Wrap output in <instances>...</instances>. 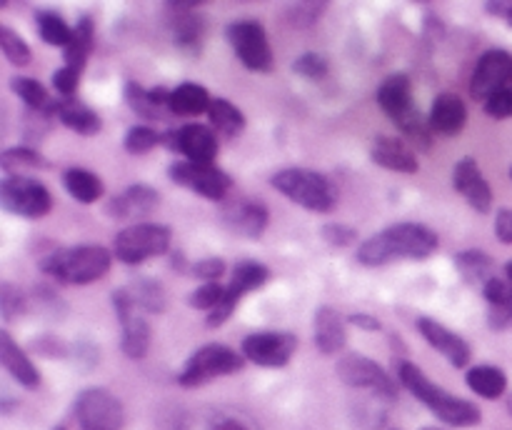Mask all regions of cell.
<instances>
[{"label":"cell","instance_id":"d590c367","mask_svg":"<svg viewBox=\"0 0 512 430\" xmlns=\"http://www.w3.org/2000/svg\"><path fill=\"white\" fill-rule=\"evenodd\" d=\"M38 23V35L43 38V43H48L50 48H68L70 38H73V28L65 23L63 15L53 13V10H43L35 18Z\"/></svg>","mask_w":512,"mask_h":430},{"label":"cell","instance_id":"7bdbcfd3","mask_svg":"<svg viewBox=\"0 0 512 430\" xmlns=\"http://www.w3.org/2000/svg\"><path fill=\"white\" fill-rule=\"evenodd\" d=\"M293 70L298 75H303V78L318 80V78H323L325 73H328V58H325V55H320V53H305V55H300L298 60H295Z\"/></svg>","mask_w":512,"mask_h":430},{"label":"cell","instance_id":"5b68a950","mask_svg":"<svg viewBox=\"0 0 512 430\" xmlns=\"http://www.w3.org/2000/svg\"><path fill=\"white\" fill-rule=\"evenodd\" d=\"M173 230L160 223H135L120 230L113 240V255L125 265H140L170 250Z\"/></svg>","mask_w":512,"mask_h":430},{"label":"cell","instance_id":"2e32d148","mask_svg":"<svg viewBox=\"0 0 512 430\" xmlns=\"http://www.w3.org/2000/svg\"><path fill=\"white\" fill-rule=\"evenodd\" d=\"M508 80H512V55L508 50L493 48L480 55L475 63L473 78H470V93L475 100L488 103L498 90L508 88Z\"/></svg>","mask_w":512,"mask_h":430},{"label":"cell","instance_id":"816d5d0a","mask_svg":"<svg viewBox=\"0 0 512 430\" xmlns=\"http://www.w3.org/2000/svg\"><path fill=\"white\" fill-rule=\"evenodd\" d=\"M210 430H250V428L243 423V420L230 418V415H223V418L213 420V425H210Z\"/></svg>","mask_w":512,"mask_h":430},{"label":"cell","instance_id":"d6a6232c","mask_svg":"<svg viewBox=\"0 0 512 430\" xmlns=\"http://www.w3.org/2000/svg\"><path fill=\"white\" fill-rule=\"evenodd\" d=\"M455 268L460 270V275L468 283L483 285V288L495 278V260L483 250H463V253H458L455 255Z\"/></svg>","mask_w":512,"mask_h":430},{"label":"cell","instance_id":"f35d334b","mask_svg":"<svg viewBox=\"0 0 512 430\" xmlns=\"http://www.w3.org/2000/svg\"><path fill=\"white\" fill-rule=\"evenodd\" d=\"M0 50H3V55L8 58V63L15 65V68L30 65V60H33V53H30L28 43H25L18 33H13L8 25H3V28H0Z\"/></svg>","mask_w":512,"mask_h":430},{"label":"cell","instance_id":"db71d44e","mask_svg":"<svg viewBox=\"0 0 512 430\" xmlns=\"http://www.w3.org/2000/svg\"><path fill=\"white\" fill-rule=\"evenodd\" d=\"M505 275H508V280L512 283V260H510L508 265H505Z\"/></svg>","mask_w":512,"mask_h":430},{"label":"cell","instance_id":"d6986e66","mask_svg":"<svg viewBox=\"0 0 512 430\" xmlns=\"http://www.w3.org/2000/svg\"><path fill=\"white\" fill-rule=\"evenodd\" d=\"M160 203L158 190L150 188L145 183H135L125 188L123 193L115 195L108 203V215L115 220H128V223H138L145 215L153 213Z\"/></svg>","mask_w":512,"mask_h":430},{"label":"cell","instance_id":"30bf717a","mask_svg":"<svg viewBox=\"0 0 512 430\" xmlns=\"http://www.w3.org/2000/svg\"><path fill=\"white\" fill-rule=\"evenodd\" d=\"M75 418L80 430H120L123 403L105 388H88L75 400Z\"/></svg>","mask_w":512,"mask_h":430},{"label":"cell","instance_id":"8992f818","mask_svg":"<svg viewBox=\"0 0 512 430\" xmlns=\"http://www.w3.org/2000/svg\"><path fill=\"white\" fill-rule=\"evenodd\" d=\"M238 370H243V355L235 353L228 345L210 343L190 355L185 368L180 370L178 383L183 385V388H198V385H205L208 380L233 375L238 373Z\"/></svg>","mask_w":512,"mask_h":430},{"label":"cell","instance_id":"bcb514c9","mask_svg":"<svg viewBox=\"0 0 512 430\" xmlns=\"http://www.w3.org/2000/svg\"><path fill=\"white\" fill-rule=\"evenodd\" d=\"M78 83H80V73L78 70L68 68V65H63V68L53 73V88L58 90L63 98H73L75 90H78Z\"/></svg>","mask_w":512,"mask_h":430},{"label":"cell","instance_id":"6f0895ef","mask_svg":"<svg viewBox=\"0 0 512 430\" xmlns=\"http://www.w3.org/2000/svg\"><path fill=\"white\" fill-rule=\"evenodd\" d=\"M425 430H443V428H425Z\"/></svg>","mask_w":512,"mask_h":430},{"label":"cell","instance_id":"8d00e7d4","mask_svg":"<svg viewBox=\"0 0 512 430\" xmlns=\"http://www.w3.org/2000/svg\"><path fill=\"white\" fill-rule=\"evenodd\" d=\"M0 165H3V170H8V173L13 175H23V170L28 168H50L48 158L40 155L35 148H30V145H18V148L3 150V153H0Z\"/></svg>","mask_w":512,"mask_h":430},{"label":"cell","instance_id":"4316f807","mask_svg":"<svg viewBox=\"0 0 512 430\" xmlns=\"http://www.w3.org/2000/svg\"><path fill=\"white\" fill-rule=\"evenodd\" d=\"M125 100H128L130 110L138 113L145 120H158L170 113V90L168 88H153L145 90L138 83L125 85Z\"/></svg>","mask_w":512,"mask_h":430},{"label":"cell","instance_id":"681fc988","mask_svg":"<svg viewBox=\"0 0 512 430\" xmlns=\"http://www.w3.org/2000/svg\"><path fill=\"white\" fill-rule=\"evenodd\" d=\"M33 350L45 355H68V348L63 345V340L53 338V335H45V338H38L33 343Z\"/></svg>","mask_w":512,"mask_h":430},{"label":"cell","instance_id":"ee69618b","mask_svg":"<svg viewBox=\"0 0 512 430\" xmlns=\"http://www.w3.org/2000/svg\"><path fill=\"white\" fill-rule=\"evenodd\" d=\"M320 235H323L325 243H330L333 248H348V245H353L355 240H358V230L350 228V225H343V223L323 225Z\"/></svg>","mask_w":512,"mask_h":430},{"label":"cell","instance_id":"ab89813d","mask_svg":"<svg viewBox=\"0 0 512 430\" xmlns=\"http://www.w3.org/2000/svg\"><path fill=\"white\" fill-rule=\"evenodd\" d=\"M123 145L130 155H145L153 148H158V145H163V135L155 128H150V125H133L128 135H125Z\"/></svg>","mask_w":512,"mask_h":430},{"label":"cell","instance_id":"4dcf8cb0","mask_svg":"<svg viewBox=\"0 0 512 430\" xmlns=\"http://www.w3.org/2000/svg\"><path fill=\"white\" fill-rule=\"evenodd\" d=\"M123 290L140 313H163L165 305H168V295H165L163 285L150 278L133 280V283L123 285Z\"/></svg>","mask_w":512,"mask_h":430},{"label":"cell","instance_id":"836d02e7","mask_svg":"<svg viewBox=\"0 0 512 430\" xmlns=\"http://www.w3.org/2000/svg\"><path fill=\"white\" fill-rule=\"evenodd\" d=\"M63 183H65V190H68V193L83 205L95 203V200L103 195V180H100L98 175L90 173V170H85V168H68V170H65Z\"/></svg>","mask_w":512,"mask_h":430},{"label":"cell","instance_id":"cb8c5ba5","mask_svg":"<svg viewBox=\"0 0 512 430\" xmlns=\"http://www.w3.org/2000/svg\"><path fill=\"white\" fill-rule=\"evenodd\" d=\"M428 123L433 133L458 135L465 128V123H468V108H465L463 98L455 93L438 95L433 108H430Z\"/></svg>","mask_w":512,"mask_h":430},{"label":"cell","instance_id":"9f6ffc18","mask_svg":"<svg viewBox=\"0 0 512 430\" xmlns=\"http://www.w3.org/2000/svg\"><path fill=\"white\" fill-rule=\"evenodd\" d=\"M53 430H68V428H65V425H55Z\"/></svg>","mask_w":512,"mask_h":430},{"label":"cell","instance_id":"c3c4849f","mask_svg":"<svg viewBox=\"0 0 512 430\" xmlns=\"http://www.w3.org/2000/svg\"><path fill=\"white\" fill-rule=\"evenodd\" d=\"M495 235L500 238V243L512 245V210L510 208L500 210L498 218H495Z\"/></svg>","mask_w":512,"mask_h":430},{"label":"cell","instance_id":"8fae6325","mask_svg":"<svg viewBox=\"0 0 512 430\" xmlns=\"http://www.w3.org/2000/svg\"><path fill=\"white\" fill-rule=\"evenodd\" d=\"M170 180L180 188H188L193 193L203 195L210 200H225L228 190L233 188V178L218 165H198V163H173L168 170Z\"/></svg>","mask_w":512,"mask_h":430},{"label":"cell","instance_id":"3957f363","mask_svg":"<svg viewBox=\"0 0 512 430\" xmlns=\"http://www.w3.org/2000/svg\"><path fill=\"white\" fill-rule=\"evenodd\" d=\"M40 270L65 285H90L103 278L113 265V253L103 245L58 248L40 260Z\"/></svg>","mask_w":512,"mask_h":430},{"label":"cell","instance_id":"44dd1931","mask_svg":"<svg viewBox=\"0 0 512 430\" xmlns=\"http://www.w3.org/2000/svg\"><path fill=\"white\" fill-rule=\"evenodd\" d=\"M370 158L375 165L385 170H393V173H418L420 163L415 150L410 148L408 140L393 138V135H380L373 140V148H370Z\"/></svg>","mask_w":512,"mask_h":430},{"label":"cell","instance_id":"6da1fadb","mask_svg":"<svg viewBox=\"0 0 512 430\" xmlns=\"http://www.w3.org/2000/svg\"><path fill=\"white\" fill-rule=\"evenodd\" d=\"M438 233L423 223H395L370 235L358 248V260L368 268L388 265L393 260H423L438 250Z\"/></svg>","mask_w":512,"mask_h":430},{"label":"cell","instance_id":"83f0119b","mask_svg":"<svg viewBox=\"0 0 512 430\" xmlns=\"http://www.w3.org/2000/svg\"><path fill=\"white\" fill-rule=\"evenodd\" d=\"M485 300H488V320L490 328L500 330L512 325V283L503 278H493L483 288Z\"/></svg>","mask_w":512,"mask_h":430},{"label":"cell","instance_id":"5bb4252c","mask_svg":"<svg viewBox=\"0 0 512 430\" xmlns=\"http://www.w3.org/2000/svg\"><path fill=\"white\" fill-rule=\"evenodd\" d=\"M298 350V338L285 330L253 333L243 340V358L260 368H285Z\"/></svg>","mask_w":512,"mask_h":430},{"label":"cell","instance_id":"680465c9","mask_svg":"<svg viewBox=\"0 0 512 430\" xmlns=\"http://www.w3.org/2000/svg\"><path fill=\"white\" fill-rule=\"evenodd\" d=\"M510 178H512V170H510Z\"/></svg>","mask_w":512,"mask_h":430},{"label":"cell","instance_id":"7402d4cb","mask_svg":"<svg viewBox=\"0 0 512 430\" xmlns=\"http://www.w3.org/2000/svg\"><path fill=\"white\" fill-rule=\"evenodd\" d=\"M378 105L388 113V118H393V123H400L410 113H415L418 108H415L413 83L408 75L395 73L385 78L378 88Z\"/></svg>","mask_w":512,"mask_h":430},{"label":"cell","instance_id":"4fadbf2b","mask_svg":"<svg viewBox=\"0 0 512 430\" xmlns=\"http://www.w3.org/2000/svg\"><path fill=\"white\" fill-rule=\"evenodd\" d=\"M163 145L183 155L188 163L213 165L218 158V135L205 125H180L165 130Z\"/></svg>","mask_w":512,"mask_h":430},{"label":"cell","instance_id":"b9f144b4","mask_svg":"<svg viewBox=\"0 0 512 430\" xmlns=\"http://www.w3.org/2000/svg\"><path fill=\"white\" fill-rule=\"evenodd\" d=\"M225 298V288L220 283H200L193 293L188 295V305L195 310H208L213 313Z\"/></svg>","mask_w":512,"mask_h":430},{"label":"cell","instance_id":"484cf974","mask_svg":"<svg viewBox=\"0 0 512 430\" xmlns=\"http://www.w3.org/2000/svg\"><path fill=\"white\" fill-rule=\"evenodd\" d=\"M53 115L65 125V128L75 130L80 135H95L103 128V120L95 113L90 105L80 103L75 98H60L53 103Z\"/></svg>","mask_w":512,"mask_h":430},{"label":"cell","instance_id":"f1b7e54d","mask_svg":"<svg viewBox=\"0 0 512 430\" xmlns=\"http://www.w3.org/2000/svg\"><path fill=\"white\" fill-rule=\"evenodd\" d=\"M93 43H95V25L90 15H83L78 20V25L73 28V38H70L68 48L63 50L65 53V65L78 73H83L85 63H88V55L93 53Z\"/></svg>","mask_w":512,"mask_h":430},{"label":"cell","instance_id":"f907efd6","mask_svg":"<svg viewBox=\"0 0 512 430\" xmlns=\"http://www.w3.org/2000/svg\"><path fill=\"white\" fill-rule=\"evenodd\" d=\"M348 320L353 325H358V328L370 330V333H378V330L383 328V323H380V320L375 318V315H368V313H353Z\"/></svg>","mask_w":512,"mask_h":430},{"label":"cell","instance_id":"ba28073f","mask_svg":"<svg viewBox=\"0 0 512 430\" xmlns=\"http://www.w3.org/2000/svg\"><path fill=\"white\" fill-rule=\"evenodd\" d=\"M0 203L13 215L43 218L53 208V195L35 178H28V175H8L0 183Z\"/></svg>","mask_w":512,"mask_h":430},{"label":"cell","instance_id":"7c38bea8","mask_svg":"<svg viewBox=\"0 0 512 430\" xmlns=\"http://www.w3.org/2000/svg\"><path fill=\"white\" fill-rule=\"evenodd\" d=\"M113 308L115 315H118L120 330H123L120 333V348H123V353L133 360L145 358L150 350V338H153L150 323L143 318L140 310H135V305L130 303L128 293L123 288L113 290Z\"/></svg>","mask_w":512,"mask_h":430},{"label":"cell","instance_id":"7a4b0ae2","mask_svg":"<svg viewBox=\"0 0 512 430\" xmlns=\"http://www.w3.org/2000/svg\"><path fill=\"white\" fill-rule=\"evenodd\" d=\"M398 380L408 393H413L420 403L428 405L443 423L453 425V428H473V425H478L483 420V413H480L478 405L438 388L410 360H398Z\"/></svg>","mask_w":512,"mask_h":430},{"label":"cell","instance_id":"9c48e42d","mask_svg":"<svg viewBox=\"0 0 512 430\" xmlns=\"http://www.w3.org/2000/svg\"><path fill=\"white\" fill-rule=\"evenodd\" d=\"M268 280H270L268 265L258 263V260H240V263L235 265L233 278H230L228 288H225L223 303H220L213 313H208L205 325H208V328H220V325H223L225 320L235 313L240 298H245V295L253 293V290L263 288Z\"/></svg>","mask_w":512,"mask_h":430},{"label":"cell","instance_id":"e0dca14e","mask_svg":"<svg viewBox=\"0 0 512 430\" xmlns=\"http://www.w3.org/2000/svg\"><path fill=\"white\" fill-rule=\"evenodd\" d=\"M453 185L468 200L470 208L478 210V213H490V208H493V190H490V183L485 180V175L480 173L475 158L465 155V158H460L455 163Z\"/></svg>","mask_w":512,"mask_h":430},{"label":"cell","instance_id":"74e56055","mask_svg":"<svg viewBox=\"0 0 512 430\" xmlns=\"http://www.w3.org/2000/svg\"><path fill=\"white\" fill-rule=\"evenodd\" d=\"M10 90L28 105V110H53V100L48 98V90L35 78L18 75V78L10 80Z\"/></svg>","mask_w":512,"mask_h":430},{"label":"cell","instance_id":"7dc6e473","mask_svg":"<svg viewBox=\"0 0 512 430\" xmlns=\"http://www.w3.org/2000/svg\"><path fill=\"white\" fill-rule=\"evenodd\" d=\"M485 113L493 115V118H512V85L498 90V93L485 103Z\"/></svg>","mask_w":512,"mask_h":430},{"label":"cell","instance_id":"ac0fdd59","mask_svg":"<svg viewBox=\"0 0 512 430\" xmlns=\"http://www.w3.org/2000/svg\"><path fill=\"white\" fill-rule=\"evenodd\" d=\"M220 218H223L225 228L233 230L235 235H243V238H260L270 223L268 208L260 200H233V203H225Z\"/></svg>","mask_w":512,"mask_h":430},{"label":"cell","instance_id":"e575fe53","mask_svg":"<svg viewBox=\"0 0 512 430\" xmlns=\"http://www.w3.org/2000/svg\"><path fill=\"white\" fill-rule=\"evenodd\" d=\"M208 118L213 123V128L220 135H228V138H235V135H240L245 130V115L225 98H213Z\"/></svg>","mask_w":512,"mask_h":430},{"label":"cell","instance_id":"ffe728a7","mask_svg":"<svg viewBox=\"0 0 512 430\" xmlns=\"http://www.w3.org/2000/svg\"><path fill=\"white\" fill-rule=\"evenodd\" d=\"M418 330L440 355L448 358V363L453 365V368H465V365L470 363V355H473L470 353V345L465 343L458 333L445 328L443 323L423 315V318H418Z\"/></svg>","mask_w":512,"mask_h":430},{"label":"cell","instance_id":"52a82bcc","mask_svg":"<svg viewBox=\"0 0 512 430\" xmlns=\"http://www.w3.org/2000/svg\"><path fill=\"white\" fill-rule=\"evenodd\" d=\"M230 48L240 58V63L253 73L273 70V48L268 43V33L258 20H235L225 30Z\"/></svg>","mask_w":512,"mask_h":430},{"label":"cell","instance_id":"60d3db41","mask_svg":"<svg viewBox=\"0 0 512 430\" xmlns=\"http://www.w3.org/2000/svg\"><path fill=\"white\" fill-rule=\"evenodd\" d=\"M25 310H28V300L20 293V288H15L13 283L0 285V313L5 323H13L15 318L25 315Z\"/></svg>","mask_w":512,"mask_h":430},{"label":"cell","instance_id":"f546056e","mask_svg":"<svg viewBox=\"0 0 512 430\" xmlns=\"http://www.w3.org/2000/svg\"><path fill=\"white\" fill-rule=\"evenodd\" d=\"M210 103H213V98L198 83H180L178 88L170 90V113L173 115L208 113Z\"/></svg>","mask_w":512,"mask_h":430},{"label":"cell","instance_id":"11a10c76","mask_svg":"<svg viewBox=\"0 0 512 430\" xmlns=\"http://www.w3.org/2000/svg\"><path fill=\"white\" fill-rule=\"evenodd\" d=\"M508 413L512 415V395H510V398H508Z\"/></svg>","mask_w":512,"mask_h":430},{"label":"cell","instance_id":"f5cc1de1","mask_svg":"<svg viewBox=\"0 0 512 430\" xmlns=\"http://www.w3.org/2000/svg\"><path fill=\"white\" fill-rule=\"evenodd\" d=\"M488 10L490 13H498V15H503V18H508L510 23H512V3H488Z\"/></svg>","mask_w":512,"mask_h":430},{"label":"cell","instance_id":"1f68e13d","mask_svg":"<svg viewBox=\"0 0 512 430\" xmlns=\"http://www.w3.org/2000/svg\"><path fill=\"white\" fill-rule=\"evenodd\" d=\"M465 383H468L470 390L478 393L480 398L495 400L505 393V388H508V375L500 368H495V365H475V368H470L468 375H465Z\"/></svg>","mask_w":512,"mask_h":430},{"label":"cell","instance_id":"f6af8a7d","mask_svg":"<svg viewBox=\"0 0 512 430\" xmlns=\"http://www.w3.org/2000/svg\"><path fill=\"white\" fill-rule=\"evenodd\" d=\"M190 273H193L195 278L205 280V283H218V280L223 278V273H225V260L223 258L198 260V263H193Z\"/></svg>","mask_w":512,"mask_h":430},{"label":"cell","instance_id":"277c9868","mask_svg":"<svg viewBox=\"0 0 512 430\" xmlns=\"http://www.w3.org/2000/svg\"><path fill=\"white\" fill-rule=\"evenodd\" d=\"M273 188L280 190L285 198L298 203L300 208L313 210V213H330L338 203V193L330 178L323 173L305 168H285L273 175Z\"/></svg>","mask_w":512,"mask_h":430},{"label":"cell","instance_id":"d4e9b609","mask_svg":"<svg viewBox=\"0 0 512 430\" xmlns=\"http://www.w3.org/2000/svg\"><path fill=\"white\" fill-rule=\"evenodd\" d=\"M0 360H3V368L13 375V380H18L23 388L35 390L40 385V373L33 365V360L20 350V345L10 338L8 330L0 333Z\"/></svg>","mask_w":512,"mask_h":430},{"label":"cell","instance_id":"9a60e30c","mask_svg":"<svg viewBox=\"0 0 512 430\" xmlns=\"http://www.w3.org/2000/svg\"><path fill=\"white\" fill-rule=\"evenodd\" d=\"M338 375L343 383L350 385V388L370 390V393L378 395V398H395V383L373 358H368V355L350 353L345 355V358H340Z\"/></svg>","mask_w":512,"mask_h":430},{"label":"cell","instance_id":"603a6c76","mask_svg":"<svg viewBox=\"0 0 512 430\" xmlns=\"http://www.w3.org/2000/svg\"><path fill=\"white\" fill-rule=\"evenodd\" d=\"M315 348L323 355H335L348 343V330H345V318L330 305H320L315 310Z\"/></svg>","mask_w":512,"mask_h":430}]
</instances>
